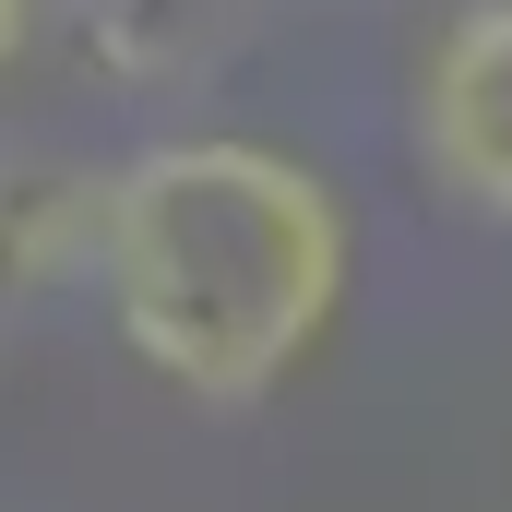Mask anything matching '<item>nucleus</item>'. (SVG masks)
<instances>
[{
  "instance_id": "f257e3e1",
  "label": "nucleus",
  "mask_w": 512,
  "mask_h": 512,
  "mask_svg": "<svg viewBox=\"0 0 512 512\" xmlns=\"http://www.w3.org/2000/svg\"><path fill=\"white\" fill-rule=\"evenodd\" d=\"M96 286L155 382H179L191 405H262L346 298V215L274 143H143L131 167H108Z\"/></svg>"
},
{
  "instance_id": "f03ea898",
  "label": "nucleus",
  "mask_w": 512,
  "mask_h": 512,
  "mask_svg": "<svg viewBox=\"0 0 512 512\" xmlns=\"http://www.w3.org/2000/svg\"><path fill=\"white\" fill-rule=\"evenodd\" d=\"M417 155L453 203L512 215V0H477L441 24L417 72Z\"/></svg>"
},
{
  "instance_id": "7ed1b4c3",
  "label": "nucleus",
  "mask_w": 512,
  "mask_h": 512,
  "mask_svg": "<svg viewBox=\"0 0 512 512\" xmlns=\"http://www.w3.org/2000/svg\"><path fill=\"white\" fill-rule=\"evenodd\" d=\"M108 262V179L72 167H12L0 179V298H36L60 274Z\"/></svg>"
},
{
  "instance_id": "20e7f679",
  "label": "nucleus",
  "mask_w": 512,
  "mask_h": 512,
  "mask_svg": "<svg viewBox=\"0 0 512 512\" xmlns=\"http://www.w3.org/2000/svg\"><path fill=\"white\" fill-rule=\"evenodd\" d=\"M24 24H36V0H0V72H12V48H24Z\"/></svg>"
}]
</instances>
